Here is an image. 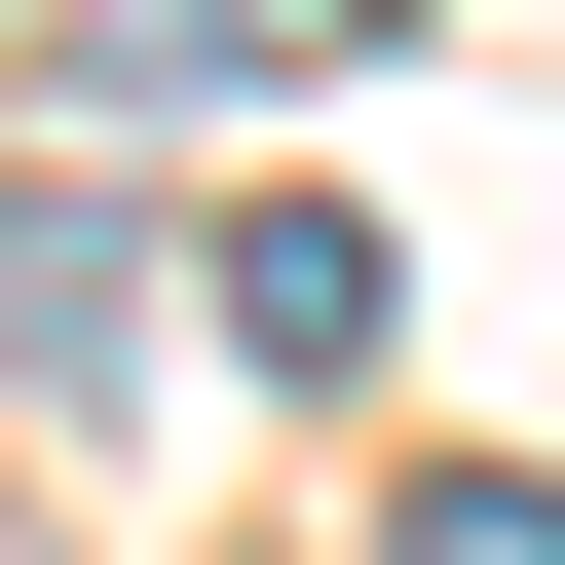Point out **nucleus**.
<instances>
[{
	"label": "nucleus",
	"mask_w": 565,
	"mask_h": 565,
	"mask_svg": "<svg viewBox=\"0 0 565 565\" xmlns=\"http://www.w3.org/2000/svg\"><path fill=\"white\" fill-rule=\"evenodd\" d=\"M0 377H39V415L151 377V226H114V189H0Z\"/></svg>",
	"instance_id": "f257e3e1"
},
{
	"label": "nucleus",
	"mask_w": 565,
	"mask_h": 565,
	"mask_svg": "<svg viewBox=\"0 0 565 565\" xmlns=\"http://www.w3.org/2000/svg\"><path fill=\"white\" fill-rule=\"evenodd\" d=\"M226 340L264 377H377V226H226Z\"/></svg>",
	"instance_id": "f03ea898"
},
{
	"label": "nucleus",
	"mask_w": 565,
	"mask_h": 565,
	"mask_svg": "<svg viewBox=\"0 0 565 565\" xmlns=\"http://www.w3.org/2000/svg\"><path fill=\"white\" fill-rule=\"evenodd\" d=\"M377 565H565V490H490V452H452V490H415Z\"/></svg>",
	"instance_id": "7ed1b4c3"
},
{
	"label": "nucleus",
	"mask_w": 565,
	"mask_h": 565,
	"mask_svg": "<svg viewBox=\"0 0 565 565\" xmlns=\"http://www.w3.org/2000/svg\"><path fill=\"white\" fill-rule=\"evenodd\" d=\"M0 565H39V527H0Z\"/></svg>",
	"instance_id": "20e7f679"
}]
</instances>
